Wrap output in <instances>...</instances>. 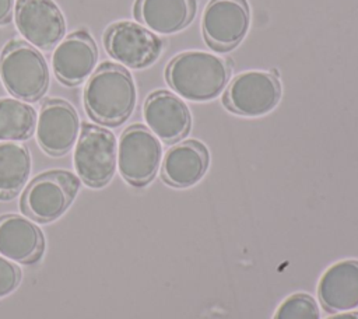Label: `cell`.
Masks as SVG:
<instances>
[{
	"label": "cell",
	"instance_id": "cell-1",
	"mask_svg": "<svg viewBox=\"0 0 358 319\" xmlns=\"http://www.w3.org/2000/svg\"><path fill=\"white\" fill-rule=\"evenodd\" d=\"M83 98L87 113L95 122L117 126L131 115L137 91L126 69L106 62L90 76Z\"/></svg>",
	"mask_w": 358,
	"mask_h": 319
},
{
	"label": "cell",
	"instance_id": "cell-2",
	"mask_svg": "<svg viewBox=\"0 0 358 319\" xmlns=\"http://www.w3.org/2000/svg\"><path fill=\"white\" fill-rule=\"evenodd\" d=\"M229 67L225 60L207 52L178 55L166 69V80L176 94L190 101H208L225 88Z\"/></svg>",
	"mask_w": 358,
	"mask_h": 319
},
{
	"label": "cell",
	"instance_id": "cell-3",
	"mask_svg": "<svg viewBox=\"0 0 358 319\" xmlns=\"http://www.w3.org/2000/svg\"><path fill=\"white\" fill-rule=\"evenodd\" d=\"M0 78L13 97L29 102L41 99L50 83L49 67L41 52L17 39L3 48Z\"/></svg>",
	"mask_w": 358,
	"mask_h": 319
},
{
	"label": "cell",
	"instance_id": "cell-4",
	"mask_svg": "<svg viewBox=\"0 0 358 319\" xmlns=\"http://www.w3.org/2000/svg\"><path fill=\"white\" fill-rule=\"evenodd\" d=\"M74 168L78 178L92 187L106 185L116 169L117 144L108 129L85 123L74 150Z\"/></svg>",
	"mask_w": 358,
	"mask_h": 319
},
{
	"label": "cell",
	"instance_id": "cell-5",
	"mask_svg": "<svg viewBox=\"0 0 358 319\" xmlns=\"http://www.w3.org/2000/svg\"><path fill=\"white\" fill-rule=\"evenodd\" d=\"M80 189L78 178L69 171H50L36 176L27 187L21 206L24 211L39 221L60 217L73 203Z\"/></svg>",
	"mask_w": 358,
	"mask_h": 319
},
{
	"label": "cell",
	"instance_id": "cell-6",
	"mask_svg": "<svg viewBox=\"0 0 358 319\" xmlns=\"http://www.w3.org/2000/svg\"><path fill=\"white\" fill-rule=\"evenodd\" d=\"M161 155V143L151 130L141 125L130 126L117 144L119 172L133 186H144L155 176Z\"/></svg>",
	"mask_w": 358,
	"mask_h": 319
},
{
	"label": "cell",
	"instance_id": "cell-7",
	"mask_svg": "<svg viewBox=\"0 0 358 319\" xmlns=\"http://www.w3.org/2000/svg\"><path fill=\"white\" fill-rule=\"evenodd\" d=\"M15 27L34 48L49 50L66 34V20L53 0H17L14 6Z\"/></svg>",
	"mask_w": 358,
	"mask_h": 319
},
{
	"label": "cell",
	"instance_id": "cell-8",
	"mask_svg": "<svg viewBox=\"0 0 358 319\" xmlns=\"http://www.w3.org/2000/svg\"><path fill=\"white\" fill-rule=\"evenodd\" d=\"M103 43L116 62L130 69L150 66L162 49L161 39L152 31L131 21L112 24L105 31Z\"/></svg>",
	"mask_w": 358,
	"mask_h": 319
},
{
	"label": "cell",
	"instance_id": "cell-9",
	"mask_svg": "<svg viewBox=\"0 0 358 319\" xmlns=\"http://www.w3.org/2000/svg\"><path fill=\"white\" fill-rule=\"evenodd\" d=\"M281 87L271 73L246 71L236 76L225 94V104L236 113L260 116L280 101Z\"/></svg>",
	"mask_w": 358,
	"mask_h": 319
},
{
	"label": "cell",
	"instance_id": "cell-10",
	"mask_svg": "<svg viewBox=\"0 0 358 319\" xmlns=\"http://www.w3.org/2000/svg\"><path fill=\"white\" fill-rule=\"evenodd\" d=\"M203 34L211 48H235L249 28L246 0H211L203 13Z\"/></svg>",
	"mask_w": 358,
	"mask_h": 319
},
{
	"label": "cell",
	"instance_id": "cell-11",
	"mask_svg": "<svg viewBox=\"0 0 358 319\" xmlns=\"http://www.w3.org/2000/svg\"><path fill=\"white\" fill-rule=\"evenodd\" d=\"M35 132L42 150L50 155H63L78 137L80 119L69 102L49 99L41 108Z\"/></svg>",
	"mask_w": 358,
	"mask_h": 319
},
{
	"label": "cell",
	"instance_id": "cell-12",
	"mask_svg": "<svg viewBox=\"0 0 358 319\" xmlns=\"http://www.w3.org/2000/svg\"><path fill=\"white\" fill-rule=\"evenodd\" d=\"M98 62V48L85 29H77L62 41L53 55L55 74L64 85H78L94 71Z\"/></svg>",
	"mask_w": 358,
	"mask_h": 319
},
{
	"label": "cell",
	"instance_id": "cell-13",
	"mask_svg": "<svg viewBox=\"0 0 358 319\" xmlns=\"http://www.w3.org/2000/svg\"><path fill=\"white\" fill-rule=\"evenodd\" d=\"M144 120L161 140L173 143L185 137L190 129V112L185 102L168 91L151 94L144 104Z\"/></svg>",
	"mask_w": 358,
	"mask_h": 319
},
{
	"label": "cell",
	"instance_id": "cell-14",
	"mask_svg": "<svg viewBox=\"0 0 358 319\" xmlns=\"http://www.w3.org/2000/svg\"><path fill=\"white\" fill-rule=\"evenodd\" d=\"M317 294L323 306L334 312L358 308V260L330 266L320 277Z\"/></svg>",
	"mask_w": 358,
	"mask_h": 319
},
{
	"label": "cell",
	"instance_id": "cell-15",
	"mask_svg": "<svg viewBox=\"0 0 358 319\" xmlns=\"http://www.w3.org/2000/svg\"><path fill=\"white\" fill-rule=\"evenodd\" d=\"M42 249V232L31 220L15 214L0 217V255L28 263L36 260Z\"/></svg>",
	"mask_w": 358,
	"mask_h": 319
},
{
	"label": "cell",
	"instance_id": "cell-16",
	"mask_svg": "<svg viewBox=\"0 0 358 319\" xmlns=\"http://www.w3.org/2000/svg\"><path fill=\"white\" fill-rule=\"evenodd\" d=\"M207 166L206 147L200 141L187 140L168 150L162 161V176L172 186L186 187L199 182Z\"/></svg>",
	"mask_w": 358,
	"mask_h": 319
},
{
	"label": "cell",
	"instance_id": "cell-17",
	"mask_svg": "<svg viewBox=\"0 0 358 319\" xmlns=\"http://www.w3.org/2000/svg\"><path fill=\"white\" fill-rule=\"evenodd\" d=\"M194 10V0H137L134 14L150 31L173 34L192 21Z\"/></svg>",
	"mask_w": 358,
	"mask_h": 319
},
{
	"label": "cell",
	"instance_id": "cell-18",
	"mask_svg": "<svg viewBox=\"0 0 358 319\" xmlns=\"http://www.w3.org/2000/svg\"><path fill=\"white\" fill-rule=\"evenodd\" d=\"M31 155L24 144L0 143V199L15 196L31 173Z\"/></svg>",
	"mask_w": 358,
	"mask_h": 319
},
{
	"label": "cell",
	"instance_id": "cell-19",
	"mask_svg": "<svg viewBox=\"0 0 358 319\" xmlns=\"http://www.w3.org/2000/svg\"><path fill=\"white\" fill-rule=\"evenodd\" d=\"M36 127L35 109L18 98H0V140L20 141Z\"/></svg>",
	"mask_w": 358,
	"mask_h": 319
},
{
	"label": "cell",
	"instance_id": "cell-20",
	"mask_svg": "<svg viewBox=\"0 0 358 319\" xmlns=\"http://www.w3.org/2000/svg\"><path fill=\"white\" fill-rule=\"evenodd\" d=\"M274 319H320V311L310 295L294 294L278 306Z\"/></svg>",
	"mask_w": 358,
	"mask_h": 319
},
{
	"label": "cell",
	"instance_id": "cell-21",
	"mask_svg": "<svg viewBox=\"0 0 358 319\" xmlns=\"http://www.w3.org/2000/svg\"><path fill=\"white\" fill-rule=\"evenodd\" d=\"M20 269L6 257L0 256V298L14 291L20 283Z\"/></svg>",
	"mask_w": 358,
	"mask_h": 319
},
{
	"label": "cell",
	"instance_id": "cell-22",
	"mask_svg": "<svg viewBox=\"0 0 358 319\" xmlns=\"http://www.w3.org/2000/svg\"><path fill=\"white\" fill-rule=\"evenodd\" d=\"M14 14V0H0V25L8 24Z\"/></svg>",
	"mask_w": 358,
	"mask_h": 319
},
{
	"label": "cell",
	"instance_id": "cell-23",
	"mask_svg": "<svg viewBox=\"0 0 358 319\" xmlns=\"http://www.w3.org/2000/svg\"><path fill=\"white\" fill-rule=\"evenodd\" d=\"M329 319H358V312H341L330 316Z\"/></svg>",
	"mask_w": 358,
	"mask_h": 319
}]
</instances>
